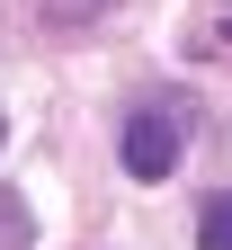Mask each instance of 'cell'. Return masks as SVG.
I'll list each match as a JSON object with an SVG mask.
<instances>
[{
    "mask_svg": "<svg viewBox=\"0 0 232 250\" xmlns=\"http://www.w3.org/2000/svg\"><path fill=\"white\" fill-rule=\"evenodd\" d=\"M54 18H98V9H116V0H45Z\"/></svg>",
    "mask_w": 232,
    "mask_h": 250,
    "instance_id": "cell-3",
    "label": "cell"
},
{
    "mask_svg": "<svg viewBox=\"0 0 232 250\" xmlns=\"http://www.w3.org/2000/svg\"><path fill=\"white\" fill-rule=\"evenodd\" d=\"M214 36H232V9H223V18H214Z\"/></svg>",
    "mask_w": 232,
    "mask_h": 250,
    "instance_id": "cell-4",
    "label": "cell"
},
{
    "mask_svg": "<svg viewBox=\"0 0 232 250\" xmlns=\"http://www.w3.org/2000/svg\"><path fill=\"white\" fill-rule=\"evenodd\" d=\"M196 241H206V250H232V188H223V197L206 206V224H196Z\"/></svg>",
    "mask_w": 232,
    "mask_h": 250,
    "instance_id": "cell-2",
    "label": "cell"
},
{
    "mask_svg": "<svg viewBox=\"0 0 232 250\" xmlns=\"http://www.w3.org/2000/svg\"><path fill=\"white\" fill-rule=\"evenodd\" d=\"M0 134H9V125H0Z\"/></svg>",
    "mask_w": 232,
    "mask_h": 250,
    "instance_id": "cell-5",
    "label": "cell"
},
{
    "mask_svg": "<svg viewBox=\"0 0 232 250\" xmlns=\"http://www.w3.org/2000/svg\"><path fill=\"white\" fill-rule=\"evenodd\" d=\"M188 99H152V107H134L125 116V134H116V152H125V170L134 179H170L179 170V152H188Z\"/></svg>",
    "mask_w": 232,
    "mask_h": 250,
    "instance_id": "cell-1",
    "label": "cell"
}]
</instances>
